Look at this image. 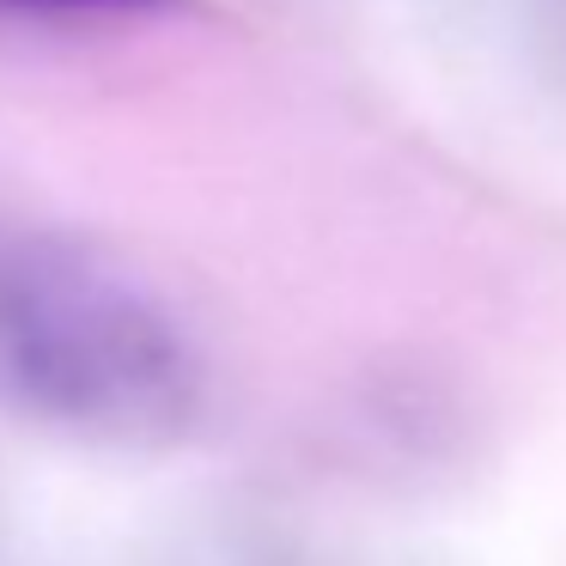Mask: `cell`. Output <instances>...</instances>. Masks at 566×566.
Returning <instances> with one entry per match:
<instances>
[{
	"instance_id": "7a4b0ae2",
	"label": "cell",
	"mask_w": 566,
	"mask_h": 566,
	"mask_svg": "<svg viewBox=\"0 0 566 566\" xmlns=\"http://www.w3.org/2000/svg\"><path fill=\"white\" fill-rule=\"evenodd\" d=\"M25 7H147V0H25Z\"/></svg>"
},
{
	"instance_id": "6da1fadb",
	"label": "cell",
	"mask_w": 566,
	"mask_h": 566,
	"mask_svg": "<svg viewBox=\"0 0 566 566\" xmlns=\"http://www.w3.org/2000/svg\"><path fill=\"white\" fill-rule=\"evenodd\" d=\"M0 378L50 427L123 451L184 439L208 402L177 311L74 238L0 250Z\"/></svg>"
}]
</instances>
